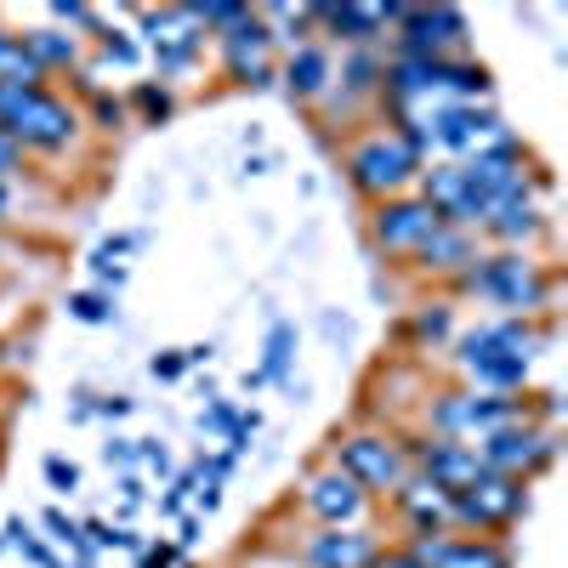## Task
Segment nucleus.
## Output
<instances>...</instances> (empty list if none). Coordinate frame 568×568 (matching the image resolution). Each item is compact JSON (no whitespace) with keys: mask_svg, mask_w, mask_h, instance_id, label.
Segmentation results:
<instances>
[{"mask_svg":"<svg viewBox=\"0 0 568 568\" xmlns=\"http://www.w3.org/2000/svg\"><path fill=\"white\" fill-rule=\"evenodd\" d=\"M0 85H40V69L29 58L23 34H7V29H0Z\"/></svg>","mask_w":568,"mask_h":568,"instance_id":"nucleus-17","label":"nucleus"},{"mask_svg":"<svg viewBox=\"0 0 568 568\" xmlns=\"http://www.w3.org/2000/svg\"><path fill=\"white\" fill-rule=\"evenodd\" d=\"M415 171H420V149L404 131H375L347 154V176L364 194H393V187H404Z\"/></svg>","mask_w":568,"mask_h":568,"instance_id":"nucleus-6","label":"nucleus"},{"mask_svg":"<svg viewBox=\"0 0 568 568\" xmlns=\"http://www.w3.org/2000/svg\"><path fill=\"white\" fill-rule=\"evenodd\" d=\"M336 471H347V478L375 500H393L409 478H415V466H409V449H404V438H393V433H347L342 444H336V460H329Z\"/></svg>","mask_w":568,"mask_h":568,"instance_id":"nucleus-3","label":"nucleus"},{"mask_svg":"<svg viewBox=\"0 0 568 568\" xmlns=\"http://www.w3.org/2000/svg\"><path fill=\"white\" fill-rule=\"evenodd\" d=\"M529 347H535V336L517 329V324L471 329V336L460 342V364H466V375L484 393H506L511 398V387H524V375H529Z\"/></svg>","mask_w":568,"mask_h":568,"instance_id":"nucleus-4","label":"nucleus"},{"mask_svg":"<svg viewBox=\"0 0 568 568\" xmlns=\"http://www.w3.org/2000/svg\"><path fill=\"white\" fill-rule=\"evenodd\" d=\"M471 455H478L484 471H500V478L529 484L557 460V438L546 433V426H535V420H511V426H500V433H489L484 444H471Z\"/></svg>","mask_w":568,"mask_h":568,"instance_id":"nucleus-5","label":"nucleus"},{"mask_svg":"<svg viewBox=\"0 0 568 568\" xmlns=\"http://www.w3.org/2000/svg\"><path fill=\"white\" fill-rule=\"evenodd\" d=\"M74 568H91V562H74Z\"/></svg>","mask_w":568,"mask_h":568,"instance_id":"nucleus-31","label":"nucleus"},{"mask_svg":"<svg viewBox=\"0 0 568 568\" xmlns=\"http://www.w3.org/2000/svg\"><path fill=\"white\" fill-rule=\"evenodd\" d=\"M438 227H444V216L426 205V200H393V205L375 211V240H382L387 251H409L415 256Z\"/></svg>","mask_w":568,"mask_h":568,"instance_id":"nucleus-11","label":"nucleus"},{"mask_svg":"<svg viewBox=\"0 0 568 568\" xmlns=\"http://www.w3.org/2000/svg\"><path fill=\"white\" fill-rule=\"evenodd\" d=\"M524 511H529V484L500 478V471H478L460 495H449V524L460 535H484V540H500Z\"/></svg>","mask_w":568,"mask_h":568,"instance_id":"nucleus-2","label":"nucleus"},{"mask_svg":"<svg viewBox=\"0 0 568 568\" xmlns=\"http://www.w3.org/2000/svg\"><path fill=\"white\" fill-rule=\"evenodd\" d=\"M302 506H307V517L318 529H364V517H369V495L336 466L313 471V478L302 484Z\"/></svg>","mask_w":568,"mask_h":568,"instance_id":"nucleus-7","label":"nucleus"},{"mask_svg":"<svg viewBox=\"0 0 568 568\" xmlns=\"http://www.w3.org/2000/svg\"><path fill=\"white\" fill-rule=\"evenodd\" d=\"M0 131L23 149H69L80 120L45 85H0Z\"/></svg>","mask_w":568,"mask_h":568,"instance_id":"nucleus-1","label":"nucleus"},{"mask_svg":"<svg viewBox=\"0 0 568 568\" xmlns=\"http://www.w3.org/2000/svg\"><path fill=\"white\" fill-rule=\"evenodd\" d=\"M154 375H160V382H176V375H182V358H154Z\"/></svg>","mask_w":568,"mask_h":568,"instance_id":"nucleus-29","label":"nucleus"},{"mask_svg":"<svg viewBox=\"0 0 568 568\" xmlns=\"http://www.w3.org/2000/svg\"><path fill=\"white\" fill-rule=\"evenodd\" d=\"M369 568H426V562H420L409 546H393V551H382V557H375Z\"/></svg>","mask_w":568,"mask_h":568,"instance_id":"nucleus-24","label":"nucleus"},{"mask_svg":"<svg viewBox=\"0 0 568 568\" xmlns=\"http://www.w3.org/2000/svg\"><path fill=\"white\" fill-rule=\"evenodd\" d=\"M415 256H420V267H460V262H471V240L460 227H438Z\"/></svg>","mask_w":568,"mask_h":568,"instance_id":"nucleus-16","label":"nucleus"},{"mask_svg":"<svg viewBox=\"0 0 568 568\" xmlns=\"http://www.w3.org/2000/svg\"><path fill=\"white\" fill-rule=\"evenodd\" d=\"M466 284H471V291H484L489 302L511 307V313H529V307L546 302V278H540L535 262H524V256H495V262H484V267H471Z\"/></svg>","mask_w":568,"mask_h":568,"instance_id":"nucleus-8","label":"nucleus"},{"mask_svg":"<svg viewBox=\"0 0 568 568\" xmlns=\"http://www.w3.org/2000/svg\"><path fill=\"white\" fill-rule=\"evenodd\" d=\"M267 45H273V34H267L251 12H245L240 23H227V34H222V58H227L233 80H245V85L267 80Z\"/></svg>","mask_w":568,"mask_h":568,"instance_id":"nucleus-12","label":"nucleus"},{"mask_svg":"<svg viewBox=\"0 0 568 568\" xmlns=\"http://www.w3.org/2000/svg\"><path fill=\"white\" fill-rule=\"evenodd\" d=\"M404 29H409V52L415 58H444L449 45L466 40V18L438 7V12H404Z\"/></svg>","mask_w":568,"mask_h":568,"instance_id":"nucleus-13","label":"nucleus"},{"mask_svg":"<svg viewBox=\"0 0 568 568\" xmlns=\"http://www.w3.org/2000/svg\"><path fill=\"white\" fill-rule=\"evenodd\" d=\"M69 307H74V318H85V324H98V318H109V307H103L98 296H74Z\"/></svg>","mask_w":568,"mask_h":568,"instance_id":"nucleus-26","label":"nucleus"},{"mask_svg":"<svg viewBox=\"0 0 568 568\" xmlns=\"http://www.w3.org/2000/svg\"><path fill=\"white\" fill-rule=\"evenodd\" d=\"M45 484H52L58 495H74L80 489V466L63 460V455H45Z\"/></svg>","mask_w":568,"mask_h":568,"instance_id":"nucleus-20","label":"nucleus"},{"mask_svg":"<svg viewBox=\"0 0 568 568\" xmlns=\"http://www.w3.org/2000/svg\"><path fill=\"white\" fill-rule=\"evenodd\" d=\"M45 529H52V540H63L69 551H85V535H80L74 517H63V511H45Z\"/></svg>","mask_w":568,"mask_h":568,"instance_id":"nucleus-22","label":"nucleus"},{"mask_svg":"<svg viewBox=\"0 0 568 568\" xmlns=\"http://www.w3.org/2000/svg\"><path fill=\"white\" fill-rule=\"evenodd\" d=\"M426 568H511V551L500 540H484V535H433V540H415L409 546Z\"/></svg>","mask_w":568,"mask_h":568,"instance_id":"nucleus-10","label":"nucleus"},{"mask_svg":"<svg viewBox=\"0 0 568 568\" xmlns=\"http://www.w3.org/2000/svg\"><path fill=\"white\" fill-rule=\"evenodd\" d=\"M7 535H12V546H18V551H23L29 562H40V568H58V557H52V551H45V546H40V540L29 535V524H12Z\"/></svg>","mask_w":568,"mask_h":568,"instance_id":"nucleus-21","label":"nucleus"},{"mask_svg":"<svg viewBox=\"0 0 568 568\" xmlns=\"http://www.w3.org/2000/svg\"><path fill=\"white\" fill-rule=\"evenodd\" d=\"M324 23H336V29H347V40H369V34H382V23H393V18H404L398 7H324L318 12Z\"/></svg>","mask_w":568,"mask_h":568,"instance_id":"nucleus-14","label":"nucleus"},{"mask_svg":"<svg viewBox=\"0 0 568 568\" xmlns=\"http://www.w3.org/2000/svg\"><path fill=\"white\" fill-rule=\"evenodd\" d=\"M382 535L375 529H313L302 540V562L307 568H369L382 557Z\"/></svg>","mask_w":568,"mask_h":568,"instance_id":"nucleus-9","label":"nucleus"},{"mask_svg":"<svg viewBox=\"0 0 568 568\" xmlns=\"http://www.w3.org/2000/svg\"><path fill=\"white\" fill-rule=\"evenodd\" d=\"M98 120H103V125L114 131V125H120V103H109V98H98Z\"/></svg>","mask_w":568,"mask_h":568,"instance_id":"nucleus-30","label":"nucleus"},{"mask_svg":"<svg viewBox=\"0 0 568 568\" xmlns=\"http://www.w3.org/2000/svg\"><path fill=\"white\" fill-rule=\"evenodd\" d=\"M80 535H91V546H136V540H131V529H114V524H103V517H91V524H85Z\"/></svg>","mask_w":568,"mask_h":568,"instance_id":"nucleus-23","label":"nucleus"},{"mask_svg":"<svg viewBox=\"0 0 568 568\" xmlns=\"http://www.w3.org/2000/svg\"><path fill=\"white\" fill-rule=\"evenodd\" d=\"M23 45H29V58H34L40 74H45V63H74V40H63L58 29H34Z\"/></svg>","mask_w":568,"mask_h":568,"instance_id":"nucleus-19","label":"nucleus"},{"mask_svg":"<svg viewBox=\"0 0 568 568\" xmlns=\"http://www.w3.org/2000/svg\"><path fill=\"white\" fill-rule=\"evenodd\" d=\"M449 329V313L444 307H433V313H420V324H415V336H426V342H438Z\"/></svg>","mask_w":568,"mask_h":568,"instance_id":"nucleus-25","label":"nucleus"},{"mask_svg":"<svg viewBox=\"0 0 568 568\" xmlns=\"http://www.w3.org/2000/svg\"><path fill=\"white\" fill-rule=\"evenodd\" d=\"M489 216H495L489 227L500 233V240H529V233L540 227V211H535V205L524 200V187H517V194H511V200H500V205H495Z\"/></svg>","mask_w":568,"mask_h":568,"instance_id":"nucleus-15","label":"nucleus"},{"mask_svg":"<svg viewBox=\"0 0 568 568\" xmlns=\"http://www.w3.org/2000/svg\"><path fill=\"white\" fill-rule=\"evenodd\" d=\"M324 74H329V63H324V52H318V45H302V52L291 58V85L302 91V98L324 91Z\"/></svg>","mask_w":568,"mask_h":568,"instance_id":"nucleus-18","label":"nucleus"},{"mask_svg":"<svg viewBox=\"0 0 568 568\" xmlns=\"http://www.w3.org/2000/svg\"><path fill=\"white\" fill-rule=\"evenodd\" d=\"M18 165V142L7 136V131H0V182H7V171Z\"/></svg>","mask_w":568,"mask_h":568,"instance_id":"nucleus-28","label":"nucleus"},{"mask_svg":"<svg viewBox=\"0 0 568 568\" xmlns=\"http://www.w3.org/2000/svg\"><path fill=\"white\" fill-rule=\"evenodd\" d=\"M136 103H142V109H149L154 120H165V114H171V98H165V91H149V85H142V91H136Z\"/></svg>","mask_w":568,"mask_h":568,"instance_id":"nucleus-27","label":"nucleus"}]
</instances>
